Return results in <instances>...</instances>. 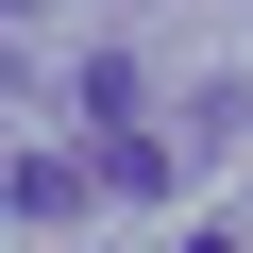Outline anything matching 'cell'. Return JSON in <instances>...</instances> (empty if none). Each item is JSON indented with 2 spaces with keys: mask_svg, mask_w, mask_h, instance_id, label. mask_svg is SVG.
I'll use <instances>...</instances> for the list:
<instances>
[{
  "mask_svg": "<svg viewBox=\"0 0 253 253\" xmlns=\"http://www.w3.org/2000/svg\"><path fill=\"white\" fill-rule=\"evenodd\" d=\"M68 203H84V169H68V152H17V219H34V236H51V219H68Z\"/></svg>",
  "mask_w": 253,
  "mask_h": 253,
  "instance_id": "6da1fadb",
  "label": "cell"
}]
</instances>
